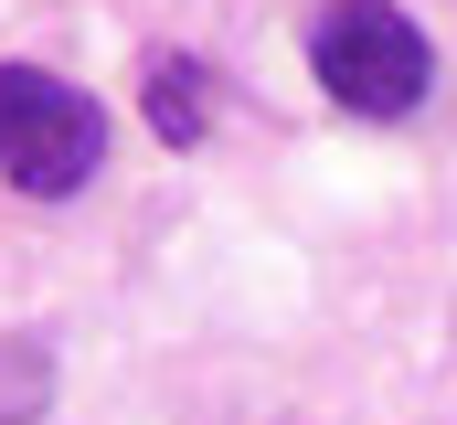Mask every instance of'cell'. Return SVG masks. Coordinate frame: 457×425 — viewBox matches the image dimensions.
<instances>
[{"label":"cell","mask_w":457,"mask_h":425,"mask_svg":"<svg viewBox=\"0 0 457 425\" xmlns=\"http://www.w3.org/2000/svg\"><path fill=\"white\" fill-rule=\"evenodd\" d=\"M54 415V340L0 329V425H43Z\"/></svg>","instance_id":"277c9868"},{"label":"cell","mask_w":457,"mask_h":425,"mask_svg":"<svg viewBox=\"0 0 457 425\" xmlns=\"http://www.w3.org/2000/svg\"><path fill=\"white\" fill-rule=\"evenodd\" d=\"M138 106H149V128H160L170 149H203V128H213V64H203V54H149Z\"/></svg>","instance_id":"3957f363"},{"label":"cell","mask_w":457,"mask_h":425,"mask_svg":"<svg viewBox=\"0 0 457 425\" xmlns=\"http://www.w3.org/2000/svg\"><path fill=\"white\" fill-rule=\"evenodd\" d=\"M107 171V106L54 64H0V181L21 203H75Z\"/></svg>","instance_id":"7a4b0ae2"},{"label":"cell","mask_w":457,"mask_h":425,"mask_svg":"<svg viewBox=\"0 0 457 425\" xmlns=\"http://www.w3.org/2000/svg\"><path fill=\"white\" fill-rule=\"evenodd\" d=\"M309 75L320 96L361 117V128H404L415 106L436 96V43L404 0H320L309 21Z\"/></svg>","instance_id":"6da1fadb"}]
</instances>
